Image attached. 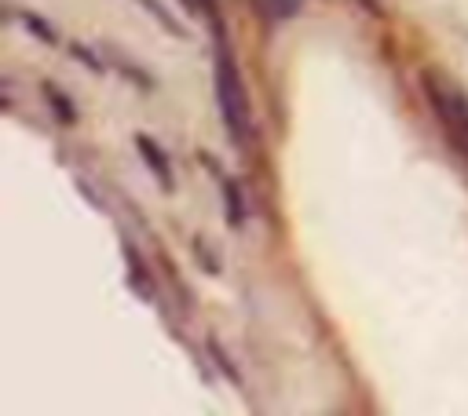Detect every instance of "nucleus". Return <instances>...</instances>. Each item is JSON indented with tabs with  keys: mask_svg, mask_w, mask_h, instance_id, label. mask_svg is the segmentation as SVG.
I'll return each instance as SVG.
<instances>
[{
	"mask_svg": "<svg viewBox=\"0 0 468 416\" xmlns=\"http://www.w3.org/2000/svg\"><path fill=\"white\" fill-rule=\"evenodd\" d=\"M212 88H216L219 120L227 128L230 146L245 150L252 142V106H249V91H245L238 58L227 44V29L212 33Z\"/></svg>",
	"mask_w": 468,
	"mask_h": 416,
	"instance_id": "nucleus-1",
	"label": "nucleus"
},
{
	"mask_svg": "<svg viewBox=\"0 0 468 416\" xmlns=\"http://www.w3.org/2000/svg\"><path fill=\"white\" fill-rule=\"evenodd\" d=\"M420 88H424V99H428L446 142L468 164V91L457 88L442 69H424L420 73Z\"/></svg>",
	"mask_w": 468,
	"mask_h": 416,
	"instance_id": "nucleus-2",
	"label": "nucleus"
},
{
	"mask_svg": "<svg viewBox=\"0 0 468 416\" xmlns=\"http://www.w3.org/2000/svg\"><path fill=\"white\" fill-rule=\"evenodd\" d=\"M135 150H139L146 172L154 175V182L161 186V193H172V190H176V172H172V157H168V150H165L154 135H146V131L135 135Z\"/></svg>",
	"mask_w": 468,
	"mask_h": 416,
	"instance_id": "nucleus-3",
	"label": "nucleus"
},
{
	"mask_svg": "<svg viewBox=\"0 0 468 416\" xmlns=\"http://www.w3.org/2000/svg\"><path fill=\"white\" fill-rule=\"evenodd\" d=\"M303 7V0H252V11L260 15V22L267 26H282L289 18H296Z\"/></svg>",
	"mask_w": 468,
	"mask_h": 416,
	"instance_id": "nucleus-4",
	"label": "nucleus"
},
{
	"mask_svg": "<svg viewBox=\"0 0 468 416\" xmlns=\"http://www.w3.org/2000/svg\"><path fill=\"white\" fill-rule=\"evenodd\" d=\"M219 186H223V215H227V226L230 230H241L245 226V193H241V186L234 182V179H219Z\"/></svg>",
	"mask_w": 468,
	"mask_h": 416,
	"instance_id": "nucleus-5",
	"label": "nucleus"
},
{
	"mask_svg": "<svg viewBox=\"0 0 468 416\" xmlns=\"http://www.w3.org/2000/svg\"><path fill=\"white\" fill-rule=\"evenodd\" d=\"M40 91H44V99H48V106H51V113H55V120L58 124H77V109H73V99L58 88V84H51V80H44L40 84Z\"/></svg>",
	"mask_w": 468,
	"mask_h": 416,
	"instance_id": "nucleus-6",
	"label": "nucleus"
},
{
	"mask_svg": "<svg viewBox=\"0 0 468 416\" xmlns=\"http://www.w3.org/2000/svg\"><path fill=\"white\" fill-rule=\"evenodd\" d=\"M124 259H128V277H132V288H135L139 296H150V274L143 270L139 252H135V244H132V241H124Z\"/></svg>",
	"mask_w": 468,
	"mask_h": 416,
	"instance_id": "nucleus-7",
	"label": "nucleus"
},
{
	"mask_svg": "<svg viewBox=\"0 0 468 416\" xmlns=\"http://www.w3.org/2000/svg\"><path fill=\"white\" fill-rule=\"evenodd\" d=\"M18 22H22V29H29L37 40H44V44H58V33H55L37 11H18Z\"/></svg>",
	"mask_w": 468,
	"mask_h": 416,
	"instance_id": "nucleus-8",
	"label": "nucleus"
},
{
	"mask_svg": "<svg viewBox=\"0 0 468 416\" xmlns=\"http://www.w3.org/2000/svg\"><path fill=\"white\" fill-rule=\"evenodd\" d=\"M139 4H143V7H146V11H150V15H154V18H157V22H161L168 33H176V36H186V29H183V26L172 18V11H168L161 0H139Z\"/></svg>",
	"mask_w": 468,
	"mask_h": 416,
	"instance_id": "nucleus-9",
	"label": "nucleus"
},
{
	"mask_svg": "<svg viewBox=\"0 0 468 416\" xmlns=\"http://www.w3.org/2000/svg\"><path fill=\"white\" fill-rule=\"evenodd\" d=\"M69 55H73L77 62H84V66H88L91 73H106V66H102V58H99V55H95L91 47H84V44H77V40H73V44H69Z\"/></svg>",
	"mask_w": 468,
	"mask_h": 416,
	"instance_id": "nucleus-10",
	"label": "nucleus"
},
{
	"mask_svg": "<svg viewBox=\"0 0 468 416\" xmlns=\"http://www.w3.org/2000/svg\"><path fill=\"white\" fill-rule=\"evenodd\" d=\"M208 350H212V358H216V365H219V372L230 380V383H241V376H238V369L230 365V358L223 354V347L216 343V339H208Z\"/></svg>",
	"mask_w": 468,
	"mask_h": 416,
	"instance_id": "nucleus-11",
	"label": "nucleus"
},
{
	"mask_svg": "<svg viewBox=\"0 0 468 416\" xmlns=\"http://www.w3.org/2000/svg\"><path fill=\"white\" fill-rule=\"evenodd\" d=\"M194 248H197V263H201V266H208V274H219V263H216V259L208 255V244H205L201 237L194 241Z\"/></svg>",
	"mask_w": 468,
	"mask_h": 416,
	"instance_id": "nucleus-12",
	"label": "nucleus"
},
{
	"mask_svg": "<svg viewBox=\"0 0 468 416\" xmlns=\"http://www.w3.org/2000/svg\"><path fill=\"white\" fill-rule=\"evenodd\" d=\"M197 7H201V0H183V11H186V15H194Z\"/></svg>",
	"mask_w": 468,
	"mask_h": 416,
	"instance_id": "nucleus-13",
	"label": "nucleus"
}]
</instances>
